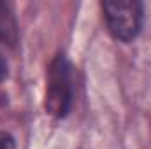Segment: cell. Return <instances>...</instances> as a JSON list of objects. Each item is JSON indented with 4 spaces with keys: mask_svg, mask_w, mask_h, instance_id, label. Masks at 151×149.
<instances>
[{
    "mask_svg": "<svg viewBox=\"0 0 151 149\" xmlns=\"http://www.w3.org/2000/svg\"><path fill=\"white\" fill-rule=\"evenodd\" d=\"M74 100L72 65L65 54H56L46 74V111L55 117H65Z\"/></svg>",
    "mask_w": 151,
    "mask_h": 149,
    "instance_id": "cell-1",
    "label": "cell"
},
{
    "mask_svg": "<svg viewBox=\"0 0 151 149\" xmlns=\"http://www.w3.org/2000/svg\"><path fill=\"white\" fill-rule=\"evenodd\" d=\"M104 18L111 35L121 42L137 37L144 19V5L137 0H107L102 2Z\"/></svg>",
    "mask_w": 151,
    "mask_h": 149,
    "instance_id": "cell-2",
    "label": "cell"
},
{
    "mask_svg": "<svg viewBox=\"0 0 151 149\" xmlns=\"http://www.w3.org/2000/svg\"><path fill=\"white\" fill-rule=\"evenodd\" d=\"M18 40V23L9 4L0 2V42L14 46Z\"/></svg>",
    "mask_w": 151,
    "mask_h": 149,
    "instance_id": "cell-3",
    "label": "cell"
},
{
    "mask_svg": "<svg viewBox=\"0 0 151 149\" xmlns=\"http://www.w3.org/2000/svg\"><path fill=\"white\" fill-rule=\"evenodd\" d=\"M0 149H16V142L11 133L0 132Z\"/></svg>",
    "mask_w": 151,
    "mask_h": 149,
    "instance_id": "cell-4",
    "label": "cell"
},
{
    "mask_svg": "<svg viewBox=\"0 0 151 149\" xmlns=\"http://www.w3.org/2000/svg\"><path fill=\"white\" fill-rule=\"evenodd\" d=\"M7 75V63H5V60H4V56L0 54V81L4 79Z\"/></svg>",
    "mask_w": 151,
    "mask_h": 149,
    "instance_id": "cell-5",
    "label": "cell"
}]
</instances>
